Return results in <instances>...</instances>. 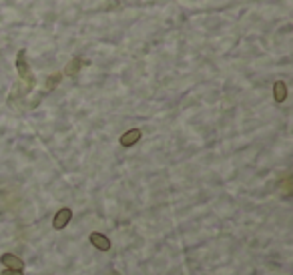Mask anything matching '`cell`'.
Returning <instances> with one entry per match:
<instances>
[{
  "mask_svg": "<svg viewBox=\"0 0 293 275\" xmlns=\"http://www.w3.org/2000/svg\"><path fill=\"white\" fill-rule=\"evenodd\" d=\"M71 219H73V211H71L69 207H62V209H58V213L53 219V227L56 231H60V229H64L71 223Z\"/></svg>",
  "mask_w": 293,
  "mask_h": 275,
  "instance_id": "2",
  "label": "cell"
},
{
  "mask_svg": "<svg viewBox=\"0 0 293 275\" xmlns=\"http://www.w3.org/2000/svg\"><path fill=\"white\" fill-rule=\"evenodd\" d=\"M16 71H18L20 83H24V91H26V94H28L32 89H35L37 78H35V74H32V71H30V67H28L26 51H24V48H20L18 55H16Z\"/></svg>",
  "mask_w": 293,
  "mask_h": 275,
  "instance_id": "1",
  "label": "cell"
},
{
  "mask_svg": "<svg viewBox=\"0 0 293 275\" xmlns=\"http://www.w3.org/2000/svg\"><path fill=\"white\" fill-rule=\"evenodd\" d=\"M85 64H89L85 58H80V56H76V58H73L69 64H67V69H64V74L67 76H76L78 73H80V69L85 67Z\"/></svg>",
  "mask_w": 293,
  "mask_h": 275,
  "instance_id": "6",
  "label": "cell"
},
{
  "mask_svg": "<svg viewBox=\"0 0 293 275\" xmlns=\"http://www.w3.org/2000/svg\"><path fill=\"white\" fill-rule=\"evenodd\" d=\"M0 275H24V273H22V269H4Z\"/></svg>",
  "mask_w": 293,
  "mask_h": 275,
  "instance_id": "9",
  "label": "cell"
},
{
  "mask_svg": "<svg viewBox=\"0 0 293 275\" xmlns=\"http://www.w3.org/2000/svg\"><path fill=\"white\" fill-rule=\"evenodd\" d=\"M273 99H275V103H283L287 99V85L283 80H277V83L273 85Z\"/></svg>",
  "mask_w": 293,
  "mask_h": 275,
  "instance_id": "7",
  "label": "cell"
},
{
  "mask_svg": "<svg viewBox=\"0 0 293 275\" xmlns=\"http://www.w3.org/2000/svg\"><path fill=\"white\" fill-rule=\"evenodd\" d=\"M141 128H131V131H127V133H123V137H121V147H125V149H128V147H133V145H137L139 141H141Z\"/></svg>",
  "mask_w": 293,
  "mask_h": 275,
  "instance_id": "4",
  "label": "cell"
},
{
  "mask_svg": "<svg viewBox=\"0 0 293 275\" xmlns=\"http://www.w3.org/2000/svg\"><path fill=\"white\" fill-rule=\"evenodd\" d=\"M107 275H121L119 271H115V269H110V271H107Z\"/></svg>",
  "mask_w": 293,
  "mask_h": 275,
  "instance_id": "10",
  "label": "cell"
},
{
  "mask_svg": "<svg viewBox=\"0 0 293 275\" xmlns=\"http://www.w3.org/2000/svg\"><path fill=\"white\" fill-rule=\"evenodd\" d=\"M89 241H91V245H92V247H96L99 251H109V249H110V241H109V237H107V235H103V233H99V231L91 233Z\"/></svg>",
  "mask_w": 293,
  "mask_h": 275,
  "instance_id": "3",
  "label": "cell"
},
{
  "mask_svg": "<svg viewBox=\"0 0 293 275\" xmlns=\"http://www.w3.org/2000/svg\"><path fill=\"white\" fill-rule=\"evenodd\" d=\"M0 261H2L4 269H22L24 267V261L20 259V257H16L14 253H2Z\"/></svg>",
  "mask_w": 293,
  "mask_h": 275,
  "instance_id": "5",
  "label": "cell"
},
{
  "mask_svg": "<svg viewBox=\"0 0 293 275\" xmlns=\"http://www.w3.org/2000/svg\"><path fill=\"white\" fill-rule=\"evenodd\" d=\"M60 80H62V73H55L53 76H48V78H46V83H44V91H42V94L55 91V89L60 85Z\"/></svg>",
  "mask_w": 293,
  "mask_h": 275,
  "instance_id": "8",
  "label": "cell"
}]
</instances>
